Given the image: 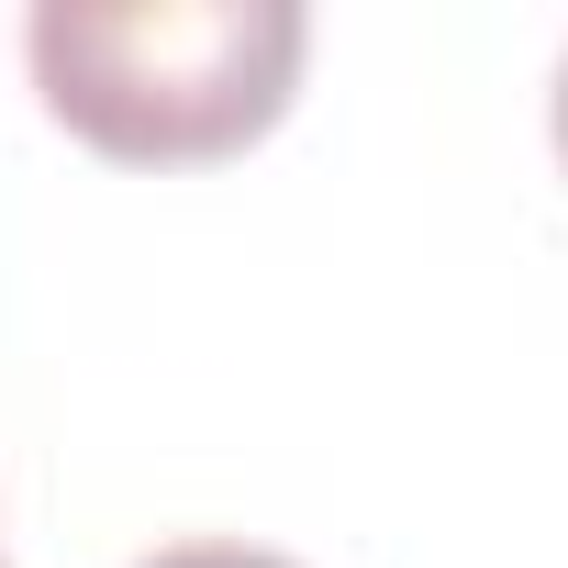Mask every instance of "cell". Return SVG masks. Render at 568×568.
Here are the masks:
<instances>
[{
    "label": "cell",
    "mask_w": 568,
    "mask_h": 568,
    "mask_svg": "<svg viewBox=\"0 0 568 568\" xmlns=\"http://www.w3.org/2000/svg\"><path fill=\"white\" fill-rule=\"evenodd\" d=\"M145 568H302V557H278V546H234V535H190V546H156Z\"/></svg>",
    "instance_id": "2"
},
{
    "label": "cell",
    "mask_w": 568,
    "mask_h": 568,
    "mask_svg": "<svg viewBox=\"0 0 568 568\" xmlns=\"http://www.w3.org/2000/svg\"><path fill=\"white\" fill-rule=\"evenodd\" d=\"M45 112L123 168H201L256 145L302 90V0H45L23 23Z\"/></svg>",
    "instance_id": "1"
},
{
    "label": "cell",
    "mask_w": 568,
    "mask_h": 568,
    "mask_svg": "<svg viewBox=\"0 0 568 568\" xmlns=\"http://www.w3.org/2000/svg\"><path fill=\"white\" fill-rule=\"evenodd\" d=\"M557 156H568V68H557Z\"/></svg>",
    "instance_id": "3"
}]
</instances>
